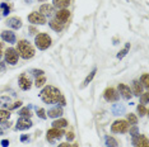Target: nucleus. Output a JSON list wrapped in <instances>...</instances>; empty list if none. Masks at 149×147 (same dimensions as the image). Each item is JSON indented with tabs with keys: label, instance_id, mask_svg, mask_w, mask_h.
<instances>
[{
	"label": "nucleus",
	"instance_id": "obj_46",
	"mask_svg": "<svg viewBox=\"0 0 149 147\" xmlns=\"http://www.w3.org/2000/svg\"><path fill=\"white\" fill-rule=\"evenodd\" d=\"M40 1H45V0H40Z\"/></svg>",
	"mask_w": 149,
	"mask_h": 147
},
{
	"label": "nucleus",
	"instance_id": "obj_2",
	"mask_svg": "<svg viewBox=\"0 0 149 147\" xmlns=\"http://www.w3.org/2000/svg\"><path fill=\"white\" fill-rule=\"evenodd\" d=\"M17 51L19 52V55L24 60H29L35 56V48L32 47V45L28 41H24V39L18 42V48H17Z\"/></svg>",
	"mask_w": 149,
	"mask_h": 147
},
{
	"label": "nucleus",
	"instance_id": "obj_24",
	"mask_svg": "<svg viewBox=\"0 0 149 147\" xmlns=\"http://www.w3.org/2000/svg\"><path fill=\"white\" fill-rule=\"evenodd\" d=\"M46 84V78L43 75H41V76H38V78L36 79V82H35V85L37 86V88H42L43 85Z\"/></svg>",
	"mask_w": 149,
	"mask_h": 147
},
{
	"label": "nucleus",
	"instance_id": "obj_32",
	"mask_svg": "<svg viewBox=\"0 0 149 147\" xmlns=\"http://www.w3.org/2000/svg\"><path fill=\"white\" fill-rule=\"evenodd\" d=\"M37 115L40 117L41 119H46L47 118V114H46V110L43 109V108H40V109H37Z\"/></svg>",
	"mask_w": 149,
	"mask_h": 147
},
{
	"label": "nucleus",
	"instance_id": "obj_15",
	"mask_svg": "<svg viewBox=\"0 0 149 147\" xmlns=\"http://www.w3.org/2000/svg\"><path fill=\"white\" fill-rule=\"evenodd\" d=\"M63 114H64L63 108H60V106H55V108L50 109L49 113H47V115H49L50 118H59V117H61Z\"/></svg>",
	"mask_w": 149,
	"mask_h": 147
},
{
	"label": "nucleus",
	"instance_id": "obj_30",
	"mask_svg": "<svg viewBox=\"0 0 149 147\" xmlns=\"http://www.w3.org/2000/svg\"><path fill=\"white\" fill-rule=\"evenodd\" d=\"M129 48H130V43H127L126 46H125V48L123 49V51H120L118 52V55H117V58H123L126 56V53L129 52Z\"/></svg>",
	"mask_w": 149,
	"mask_h": 147
},
{
	"label": "nucleus",
	"instance_id": "obj_44",
	"mask_svg": "<svg viewBox=\"0 0 149 147\" xmlns=\"http://www.w3.org/2000/svg\"><path fill=\"white\" fill-rule=\"evenodd\" d=\"M70 147H79V146H78L77 143H73V145H70Z\"/></svg>",
	"mask_w": 149,
	"mask_h": 147
},
{
	"label": "nucleus",
	"instance_id": "obj_9",
	"mask_svg": "<svg viewBox=\"0 0 149 147\" xmlns=\"http://www.w3.org/2000/svg\"><path fill=\"white\" fill-rule=\"evenodd\" d=\"M133 142L135 147H149L148 138L144 135H136L133 137Z\"/></svg>",
	"mask_w": 149,
	"mask_h": 147
},
{
	"label": "nucleus",
	"instance_id": "obj_11",
	"mask_svg": "<svg viewBox=\"0 0 149 147\" xmlns=\"http://www.w3.org/2000/svg\"><path fill=\"white\" fill-rule=\"evenodd\" d=\"M69 16H70V12L68 9H59V12L56 13V21L61 23V24H65L68 19H69Z\"/></svg>",
	"mask_w": 149,
	"mask_h": 147
},
{
	"label": "nucleus",
	"instance_id": "obj_18",
	"mask_svg": "<svg viewBox=\"0 0 149 147\" xmlns=\"http://www.w3.org/2000/svg\"><path fill=\"white\" fill-rule=\"evenodd\" d=\"M40 13H41L42 15H51L54 13V6L50 5V4H43L41 5V8H40Z\"/></svg>",
	"mask_w": 149,
	"mask_h": 147
},
{
	"label": "nucleus",
	"instance_id": "obj_31",
	"mask_svg": "<svg viewBox=\"0 0 149 147\" xmlns=\"http://www.w3.org/2000/svg\"><path fill=\"white\" fill-rule=\"evenodd\" d=\"M147 106H145L144 104H139L138 105V113L140 114V117H144L145 114H147Z\"/></svg>",
	"mask_w": 149,
	"mask_h": 147
},
{
	"label": "nucleus",
	"instance_id": "obj_20",
	"mask_svg": "<svg viewBox=\"0 0 149 147\" xmlns=\"http://www.w3.org/2000/svg\"><path fill=\"white\" fill-rule=\"evenodd\" d=\"M68 126V121L66 119H64V118H61V119H56V121H54L52 122V127L54 128H64V127H66Z\"/></svg>",
	"mask_w": 149,
	"mask_h": 147
},
{
	"label": "nucleus",
	"instance_id": "obj_39",
	"mask_svg": "<svg viewBox=\"0 0 149 147\" xmlns=\"http://www.w3.org/2000/svg\"><path fill=\"white\" fill-rule=\"evenodd\" d=\"M1 146H3V147L9 146V141H8V139H3V141H1Z\"/></svg>",
	"mask_w": 149,
	"mask_h": 147
},
{
	"label": "nucleus",
	"instance_id": "obj_25",
	"mask_svg": "<svg viewBox=\"0 0 149 147\" xmlns=\"http://www.w3.org/2000/svg\"><path fill=\"white\" fill-rule=\"evenodd\" d=\"M9 117H10V113L8 110L0 109V122H5L6 119H9Z\"/></svg>",
	"mask_w": 149,
	"mask_h": 147
},
{
	"label": "nucleus",
	"instance_id": "obj_6",
	"mask_svg": "<svg viewBox=\"0 0 149 147\" xmlns=\"http://www.w3.org/2000/svg\"><path fill=\"white\" fill-rule=\"evenodd\" d=\"M28 21L33 23V24H46V16L42 15L41 13H37V12H33L28 15Z\"/></svg>",
	"mask_w": 149,
	"mask_h": 147
},
{
	"label": "nucleus",
	"instance_id": "obj_35",
	"mask_svg": "<svg viewBox=\"0 0 149 147\" xmlns=\"http://www.w3.org/2000/svg\"><path fill=\"white\" fill-rule=\"evenodd\" d=\"M74 138H75V136H74V133H73V132H68V133H66V139H68L69 142H70V141H73Z\"/></svg>",
	"mask_w": 149,
	"mask_h": 147
},
{
	"label": "nucleus",
	"instance_id": "obj_19",
	"mask_svg": "<svg viewBox=\"0 0 149 147\" xmlns=\"http://www.w3.org/2000/svg\"><path fill=\"white\" fill-rule=\"evenodd\" d=\"M70 4V0H54V5L57 9H66Z\"/></svg>",
	"mask_w": 149,
	"mask_h": 147
},
{
	"label": "nucleus",
	"instance_id": "obj_17",
	"mask_svg": "<svg viewBox=\"0 0 149 147\" xmlns=\"http://www.w3.org/2000/svg\"><path fill=\"white\" fill-rule=\"evenodd\" d=\"M131 93H134V95H138V96H140V94L143 93V85L140 84L139 80H134L133 81V91Z\"/></svg>",
	"mask_w": 149,
	"mask_h": 147
},
{
	"label": "nucleus",
	"instance_id": "obj_26",
	"mask_svg": "<svg viewBox=\"0 0 149 147\" xmlns=\"http://www.w3.org/2000/svg\"><path fill=\"white\" fill-rule=\"evenodd\" d=\"M96 72H97V70H96V69H93V71L91 72V74H89V75H88V76H87V78H86V80H84V82H83V86H87V85L89 84L91 81H92V80H93V78H94V75H96Z\"/></svg>",
	"mask_w": 149,
	"mask_h": 147
},
{
	"label": "nucleus",
	"instance_id": "obj_42",
	"mask_svg": "<svg viewBox=\"0 0 149 147\" xmlns=\"http://www.w3.org/2000/svg\"><path fill=\"white\" fill-rule=\"evenodd\" d=\"M27 139H28V136H22L21 137V141H23V142L27 141Z\"/></svg>",
	"mask_w": 149,
	"mask_h": 147
},
{
	"label": "nucleus",
	"instance_id": "obj_4",
	"mask_svg": "<svg viewBox=\"0 0 149 147\" xmlns=\"http://www.w3.org/2000/svg\"><path fill=\"white\" fill-rule=\"evenodd\" d=\"M129 126L130 124L127 123V121L120 119V121L113 122V124L111 126V131H112L113 133H125V132H127Z\"/></svg>",
	"mask_w": 149,
	"mask_h": 147
},
{
	"label": "nucleus",
	"instance_id": "obj_1",
	"mask_svg": "<svg viewBox=\"0 0 149 147\" xmlns=\"http://www.w3.org/2000/svg\"><path fill=\"white\" fill-rule=\"evenodd\" d=\"M60 95H61V93H60V90L55 88V86H45V88L42 89L41 94V99L43 100V103H46V104H54V103H57V100H59Z\"/></svg>",
	"mask_w": 149,
	"mask_h": 147
},
{
	"label": "nucleus",
	"instance_id": "obj_10",
	"mask_svg": "<svg viewBox=\"0 0 149 147\" xmlns=\"http://www.w3.org/2000/svg\"><path fill=\"white\" fill-rule=\"evenodd\" d=\"M103 98L106 99L107 102H116L118 99V94L113 88H107L103 93Z\"/></svg>",
	"mask_w": 149,
	"mask_h": 147
},
{
	"label": "nucleus",
	"instance_id": "obj_40",
	"mask_svg": "<svg viewBox=\"0 0 149 147\" xmlns=\"http://www.w3.org/2000/svg\"><path fill=\"white\" fill-rule=\"evenodd\" d=\"M29 32H31L32 34H36V33H38V32H37V29L35 28V27H29Z\"/></svg>",
	"mask_w": 149,
	"mask_h": 147
},
{
	"label": "nucleus",
	"instance_id": "obj_7",
	"mask_svg": "<svg viewBox=\"0 0 149 147\" xmlns=\"http://www.w3.org/2000/svg\"><path fill=\"white\" fill-rule=\"evenodd\" d=\"M64 135V131L61 128H52L51 129H49L47 131V136H46V138H47V141H50V142H52L54 139H56V138H61Z\"/></svg>",
	"mask_w": 149,
	"mask_h": 147
},
{
	"label": "nucleus",
	"instance_id": "obj_5",
	"mask_svg": "<svg viewBox=\"0 0 149 147\" xmlns=\"http://www.w3.org/2000/svg\"><path fill=\"white\" fill-rule=\"evenodd\" d=\"M18 58H19V53L17 51L15 48H8L5 51V61L8 63H10V65H15L17 62H18Z\"/></svg>",
	"mask_w": 149,
	"mask_h": 147
},
{
	"label": "nucleus",
	"instance_id": "obj_43",
	"mask_svg": "<svg viewBox=\"0 0 149 147\" xmlns=\"http://www.w3.org/2000/svg\"><path fill=\"white\" fill-rule=\"evenodd\" d=\"M3 53V43H0V55Z\"/></svg>",
	"mask_w": 149,
	"mask_h": 147
},
{
	"label": "nucleus",
	"instance_id": "obj_41",
	"mask_svg": "<svg viewBox=\"0 0 149 147\" xmlns=\"http://www.w3.org/2000/svg\"><path fill=\"white\" fill-rule=\"evenodd\" d=\"M57 147H70V145H69L68 142H64V143H60V145L57 146Z\"/></svg>",
	"mask_w": 149,
	"mask_h": 147
},
{
	"label": "nucleus",
	"instance_id": "obj_16",
	"mask_svg": "<svg viewBox=\"0 0 149 147\" xmlns=\"http://www.w3.org/2000/svg\"><path fill=\"white\" fill-rule=\"evenodd\" d=\"M19 88L22 90H29L31 89V80L26 76H21L19 79Z\"/></svg>",
	"mask_w": 149,
	"mask_h": 147
},
{
	"label": "nucleus",
	"instance_id": "obj_27",
	"mask_svg": "<svg viewBox=\"0 0 149 147\" xmlns=\"http://www.w3.org/2000/svg\"><path fill=\"white\" fill-rule=\"evenodd\" d=\"M139 81H140V84L143 85V88H149V80H148V74H144L143 76H141L140 78V80H139Z\"/></svg>",
	"mask_w": 149,
	"mask_h": 147
},
{
	"label": "nucleus",
	"instance_id": "obj_3",
	"mask_svg": "<svg viewBox=\"0 0 149 147\" xmlns=\"http://www.w3.org/2000/svg\"><path fill=\"white\" fill-rule=\"evenodd\" d=\"M35 43L38 49L45 51V49H47L51 46V37L47 34V33H38L35 38Z\"/></svg>",
	"mask_w": 149,
	"mask_h": 147
},
{
	"label": "nucleus",
	"instance_id": "obj_21",
	"mask_svg": "<svg viewBox=\"0 0 149 147\" xmlns=\"http://www.w3.org/2000/svg\"><path fill=\"white\" fill-rule=\"evenodd\" d=\"M50 27H51L54 31H56V32H61V31H63V28H64V24L59 23V22L56 21V19H54V21L50 22Z\"/></svg>",
	"mask_w": 149,
	"mask_h": 147
},
{
	"label": "nucleus",
	"instance_id": "obj_13",
	"mask_svg": "<svg viewBox=\"0 0 149 147\" xmlns=\"http://www.w3.org/2000/svg\"><path fill=\"white\" fill-rule=\"evenodd\" d=\"M1 38L3 41L8 42V43H14L15 42V34L12 31H4L1 32Z\"/></svg>",
	"mask_w": 149,
	"mask_h": 147
},
{
	"label": "nucleus",
	"instance_id": "obj_33",
	"mask_svg": "<svg viewBox=\"0 0 149 147\" xmlns=\"http://www.w3.org/2000/svg\"><path fill=\"white\" fill-rule=\"evenodd\" d=\"M1 9L4 10V13H3L4 15H8V14H9V10H10V9H9V6L6 5L5 3H3V4H1Z\"/></svg>",
	"mask_w": 149,
	"mask_h": 147
},
{
	"label": "nucleus",
	"instance_id": "obj_8",
	"mask_svg": "<svg viewBox=\"0 0 149 147\" xmlns=\"http://www.w3.org/2000/svg\"><path fill=\"white\" fill-rule=\"evenodd\" d=\"M32 127V122L29 118H26V117H21L17 122V126H15V129L17 131H24V129H28Z\"/></svg>",
	"mask_w": 149,
	"mask_h": 147
},
{
	"label": "nucleus",
	"instance_id": "obj_28",
	"mask_svg": "<svg viewBox=\"0 0 149 147\" xmlns=\"http://www.w3.org/2000/svg\"><path fill=\"white\" fill-rule=\"evenodd\" d=\"M140 102H141V104H144V105L148 104V102H149V93L148 91L140 94Z\"/></svg>",
	"mask_w": 149,
	"mask_h": 147
},
{
	"label": "nucleus",
	"instance_id": "obj_12",
	"mask_svg": "<svg viewBox=\"0 0 149 147\" xmlns=\"http://www.w3.org/2000/svg\"><path fill=\"white\" fill-rule=\"evenodd\" d=\"M118 93H120L121 96H123L124 99H126V100L131 99V95H133L130 88H129L127 85H125V84H118Z\"/></svg>",
	"mask_w": 149,
	"mask_h": 147
},
{
	"label": "nucleus",
	"instance_id": "obj_45",
	"mask_svg": "<svg viewBox=\"0 0 149 147\" xmlns=\"http://www.w3.org/2000/svg\"><path fill=\"white\" fill-rule=\"evenodd\" d=\"M0 135H3V129L1 128H0Z\"/></svg>",
	"mask_w": 149,
	"mask_h": 147
},
{
	"label": "nucleus",
	"instance_id": "obj_14",
	"mask_svg": "<svg viewBox=\"0 0 149 147\" xmlns=\"http://www.w3.org/2000/svg\"><path fill=\"white\" fill-rule=\"evenodd\" d=\"M6 24H8L10 28L13 29H19L22 27V19L21 18H9L8 22H6Z\"/></svg>",
	"mask_w": 149,
	"mask_h": 147
},
{
	"label": "nucleus",
	"instance_id": "obj_29",
	"mask_svg": "<svg viewBox=\"0 0 149 147\" xmlns=\"http://www.w3.org/2000/svg\"><path fill=\"white\" fill-rule=\"evenodd\" d=\"M19 115L21 117H26V118H29L32 114H31V109L29 108H23L21 109V112H19Z\"/></svg>",
	"mask_w": 149,
	"mask_h": 147
},
{
	"label": "nucleus",
	"instance_id": "obj_38",
	"mask_svg": "<svg viewBox=\"0 0 149 147\" xmlns=\"http://www.w3.org/2000/svg\"><path fill=\"white\" fill-rule=\"evenodd\" d=\"M21 105H22V102H15L14 104H13V105L10 106V109H15L17 106H21Z\"/></svg>",
	"mask_w": 149,
	"mask_h": 147
},
{
	"label": "nucleus",
	"instance_id": "obj_22",
	"mask_svg": "<svg viewBox=\"0 0 149 147\" xmlns=\"http://www.w3.org/2000/svg\"><path fill=\"white\" fill-rule=\"evenodd\" d=\"M106 145L107 147H117V141L113 138V137H110V136H107L106 137Z\"/></svg>",
	"mask_w": 149,
	"mask_h": 147
},
{
	"label": "nucleus",
	"instance_id": "obj_23",
	"mask_svg": "<svg viewBox=\"0 0 149 147\" xmlns=\"http://www.w3.org/2000/svg\"><path fill=\"white\" fill-rule=\"evenodd\" d=\"M127 123H129L130 126H136V124H138V118H136V115L133 114V113L127 114Z\"/></svg>",
	"mask_w": 149,
	"mask_h": 147
},
{
	"label": "nucleus",
	"instance_id": "obj_34",
	"mask_svg": "<svg viewBox=\"0 0 149 147\" xmlns=\"http://www.w3.org/2000/svg\"><path fill=\"white\" fill-rule=\"evenodd\" d=\"M57 103H59L61 106H64V105H66V102H65V98H64V95L61 94L60 95V98H59V100H57Z\"/></svg>",
	"mask_w": 149,
	"mask_h": 147
},
{
	"label": "nucleus",
	"instance_id": "obj_37",
	"mask_svg": "<svg viewBox=\"0 0 149 147\" xmlns=\"http://www.w3.org/2000/svg\"><path fill=\"white\" fill-rule=\"evenodd\" d=\"M33 75L35 76H41V75H43V71L42 70H33Z\"/></svg>",
	"mask_w": 149,
	"mask_h": 147
},
{
	"label": "nucleus",
	"instance_id": "obj_36",
	"mask_svg": "<svg viewBox=\"0 0 149 147\" xmlns=\"http://www.w3.org/2000/svg\"><path fill=\"white\" fill-rule=\"evenodd\" d=\"M130 133H131V136H133V137H135L136 135H139V133H138V128H136V126H134L133 128L130 129Z\"/></svg>",
	"mask_w": 149,
	"mask_h": 147
}]
</instances>
